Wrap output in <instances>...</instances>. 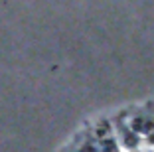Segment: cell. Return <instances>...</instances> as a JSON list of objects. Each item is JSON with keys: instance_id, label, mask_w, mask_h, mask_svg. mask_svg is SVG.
Listing matches in <instances>:
<instances>
[{"instance_id": "6da1fadb", "label": "cell", "mask_w": 154, "mask_h": 152, "mask_svg": "<svg viewBox=\"0 0 154 152\" xmlns=\"http://www.w3.org/2000/svg\"><path fill=\"white\" fill-rule=\"evenodd\" d=\"M117 134H119V140H121L119 144L125 146L127 150L134 152L136 148L140 146V136L128 126V123H122V119L119 121V125H117Z\"/></svg>"}, {"instance_id": "277c9868", "label": "cell", "mask_w": 154, "mask_h": 152, "mask_svg": "<svg viewBox=\"0 0 154 152\" xmlns=\"http://www.w3.org/2000/svg\"><path fill=\"white\" fill-rule=\"evenodd\" d=\"M150 152H154V150H150Z\"/></svg>"}, {"instance_id": "3957f363", "label": "cell", "mask_w": 154, "mask_h": 152, "mask_svg": "<svg viewBox=\"0 0 154 152\" xmlns=\"http://www.w3.org/2000/svg\"><path fill=\"white\" fill-rule=\"evenodd\" d=\"M148 144H150V146H154V130L148 134Z\"/></svg>"}, {"instance_id": "7a4b0ae2", "label": "cell", "mask_w": 154, "mask_h": 152, "mask_svg": "<svg viewBox=\"0 0 154 152\" xmlns=\"http://www.w3.org/2000/svg\"><path fill=\"white\" fill-rule=\"evenodd\" d=\"M75 152H99V142L95 140V136H89L87 140L77 144Z\"/></svg>"}]
</instances>
